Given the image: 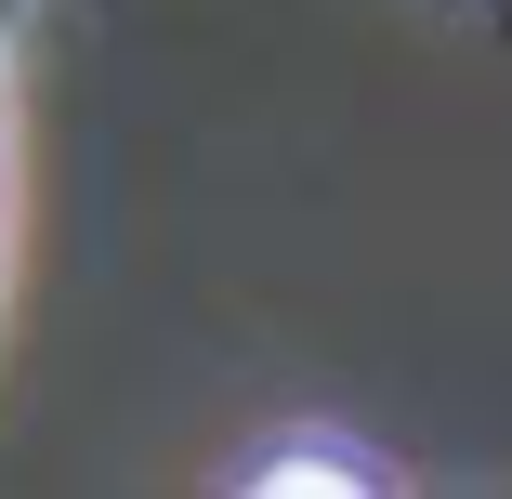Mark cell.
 <instances>
[{
  "label": "cell",
  "instance_id": "1",
  "mask_svg": "<svg viewBox=\"0 0 512 499\" xmlns=\"http://www.w3.org/2000/svg\"><path fill=\"white\" fill-rule=\"evenodd\" d=\"M250 486L263 499H302V486H394L381 460H342V447H276V460H250Z\"/></svg>",
  "mask_w": 512,
  "mask_h": 499
},
{
  "label": "cell",
  "instance_id": "3",
  "mask_svg": "<svg viewBox=\"0 0 512 499\" xmlns=\"http://www.w3.org/2000/svg\"><path fill=\"white\" fill-rule=\"evenodd\" d=\"M434 27H473V40H512V0H421Z\"/></svg>",
  "mask_w": 512,
  "mask_h": 499
},
{
  "label": "cell",
  "instance_id": "2",
  "mask_svg": "<svg viewBox=\"0 0 512 499\" xmlns=\"http://www.w3.org/2000/svg\"><path fill=\"white\" fill-rule=\"evenodd\" d=\"M14 40H27V0H0V289H14Z\"/></svg>",
  "mask_w": 512,
  "mask_h": 499
}]
</instances>
